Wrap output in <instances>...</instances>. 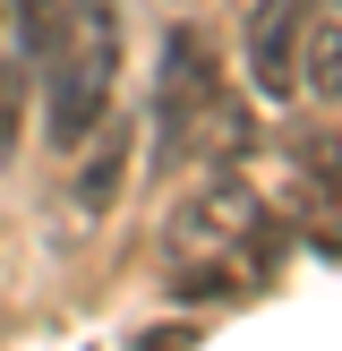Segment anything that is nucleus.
<instances>
[{"instance_id": "1", "label": "nucleus", "mask_w": 342, "mask_h": 351, "mask_svg": "<svg viewBox=\"0 0 342 351\" xmlns=\"http://www.w3.org/2000/svg\"><path fill=\"white\" fill-rule=\"evenodd\" d=\"M163 266H171V291H180V300H222V291H239L265 266V206H256V189L239 180V171H214V180L171 215Z\"/></svg>"}, {"instance_id": "2", "label": "nucleus", "mask_w": 342, "mask_h": 351, "mask_svg": "<svg viewBox=\"0 0 342 351\" xmlns=\"http://www.w3.org/2000/svg\"><path fill=\"white\" fill-rule=\"evenodd\" d=\"M111 69H120V9L111 0H86L77 26L43 51V137L51 146H86L111 112Z\"/></svg>"}, {"instance_id": "7", "label": "nucleus", "mask_w": 342, "mask_h": 351, "mask_svg": "<svg viewBox=\"0 0 342 351\" xmlns=\"http://www.w3.org/2000/svg\"><path fill=\"white\" fill-rule=\"evenodd\" d=\"M111 197H120V137H103V154L86 163V180H77V206H86V215H103Z\"/></svg>"}, {"instance_id": "8", "label": "nucleus", "mask_w": 342, "mask_h": 351, "mask_svg": "<svg viewBox=\"0 0 342 351\" xmlns=\"http://www.w3.org/2000/svg\"><path fill=\"white\" fill-rule=\"evenodd\" d=\"M17 120H26V77H17V69L0 60V154L17 146Z\"/></svg>"}, {"instance_id": "4", "label": "nucleus", "mask_w": 342, "mask_h": 351, "mask_svg": "<svg viewBox=\"0 0 342 351\" xmlns=\"http://www.w3.org/2000/svg\"><path fill=\"white\" fill-rule=\"evenodd\" d=\"M248 69L265 95H300V0H256L248 17Z\"/></svg>"}, {"instance_id": "5", "label": "nucleus", "mask_w": 342, "mask_h": 351, "mask_svg": "<svg viewBox=\"0 0 342 351\" xmlns=\"http://www.w3.org/2000/svg\"><path fill=\"white\" fill-rule=\"evenodd\" d=\"M300 43H308L300 86L317 103H334L342 95V17H334V0H300Z\"/></svg>"}, {"instance_id": "3", "label": "nucleus", "mask_w": 342, "mask_h": 351, "mask_svg": "<svg viewBox=\"0 0 342 351\" xmlns=\"http://www.w3.org/2000/svg\"><path fill=\"white\" fill-rule=\"evenodd\" d=\"M222 95V60H214V34L205 26H180L163 43V95H154V112H163V137L180 129L197 103H214Z\"/></svg>"}, {"instance_id": "6", "label": "nucleus", "mask_w": 342, "mask_h": 351, "mask_svg": "<svg viewBox=\"0 0 342 351\" xmlns=\"http://www.w3.org/2000/svg\"><path fill=\"white\" fill-rule=\"evenodd\" d=\"M77 9H86V0H17V34H26L34 60H43V51L60 43L68 26H77Z\"/></svg>"}]
</instances>
